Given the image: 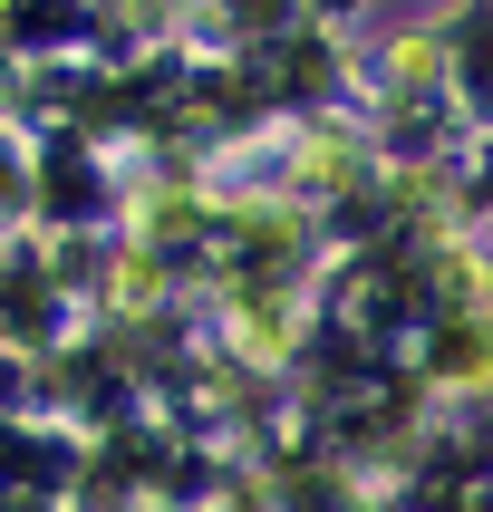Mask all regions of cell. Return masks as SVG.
I'll list each match as a JSON object with an SVG mask.
<instances>
[{
    "instance_id": "cell-1",
    "label": "cell",
    "mask_w": 493,
    "mask_h": 512,
    "mask_svg": "<svg viewBox=\"0 0 493 512\" xmlns=\"http://www.w3.org/2000/svg\"><path fill=\"white\" fill-rule=\"evenodd\" d=\"M20 203H29V165H10V155H0V223H10Z\"/></svg>"
}]
</instances>
